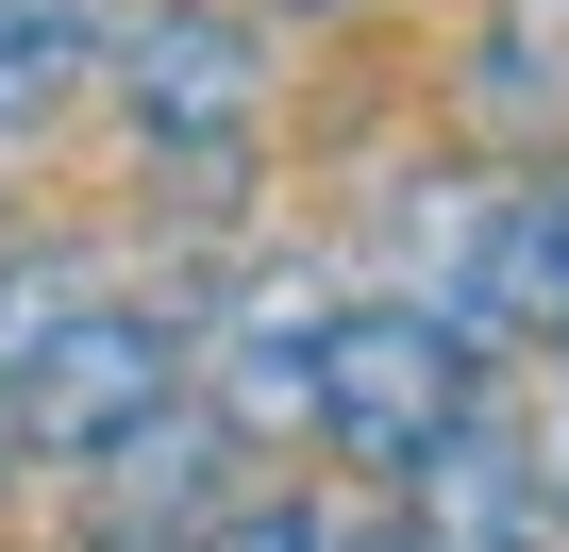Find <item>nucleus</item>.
I'll return each mask as SVG.
<instances>
[{"mask_svg":"<svg viewBox=\"0 0 569 552\" xmlns=\"http://www.w3.org/2000/svg\"><path fill=\"white\" fill-rule=\"evenodd\" d=\"M0 469H18V402H0Z\"/></svg>","mask_w":569,"mask_h":552,"instance_id":"4468645a","label":"nucleus"},{"mask_svg":"<svg viewBox=\"0 0 569 552\" xmlns=\"http://www.w3.org/2000/svg\"><path fill=\"white\" fill-rule=\"evenodd\" d=\"M101 84H118L134 168H168V184H234L251 134H268L251 0H151V18H118V34H101Z\"/></svg>","mask_w":569,"mask_h":552,"instance_id":"f257e3e1","label":"nucleus"},{"mask_svg":"<svg viewBox=\"0 0 569 552\" xmlns=\"http://www.w3.org/2000/svg\"><path fill=\"white\" fill-rule=\"evenodd\" d=\"M184 552H336V519H319V502H268V485H234V502H218Z\"/></svg>","mask_w":569,"mask_h":552,"instance_id":"9d476101","label":"nucleus"},{"mask_svg":"<svg viewBox=\"0 0 569 552\" xmlns=\"http://www.w3.org/2000/svg\"><path fill=\"white\" fill-rule=\"evenodd\" d=\"M386 502H402L436 552H536V535H552V485H536V452H519V402H469Z\"/></svg>","mask_w":569,"mask_h":552,"instance_id":"423d86ee","label":"nucleus"},{"mask_svg":"<svg viewBox=\"0 0 569 552\" xmlns=\"http://www.w3.org/2000/svg\"><path fill=\"white\" fill-rule=\"evenodd\" d=\"M336 552H436L419 519H336Z\"/></svg>","mask_w":569,"mask_h":552,"instance_id":"f8f14e48","label":"nucleus"},{"mask_svg":"<svg viewBox=\"0 0 569 552\" xmlns=\"http://www.w3.org/2000/svg\"><path fill=\"white\" fill-rule=\"evenodd\" d=\"M519 452H536V485H552V519H569V335H552V369H536V402H519Z\"/></svg>","mask_w":569,"mask_h":552,"instance_id":"9b49d317","label":"nucleus"},{"mask_svg":"<svg viewBox=\"0 0 569 552\" xmlns=\"http://www.w3.org/2000/svg\"><path fill=\"white\" fill-rule=\"evenodd\" d=\"M469 101H486V134H552L569 118V0H486Z\"/></svg>","mask_w":569,"mask_h":552,"instance_id":"6e6552de","label":"nucleus"},{"mask_svg":"<svg viewBox=\"0 0 569 552\" xmlns=\"http://www.w3.org/2000/svg\"><path fill=\"white\" fill-rule=\"evenodd\" d=\"M84 302H101V251H18V268H0V385H18Z\"/></svg>","mask_w":569,"mask_h":552,"instance_id":"1a4fd4ad","label":"nucleus"},{"mask_svg":"<svg viewBox=\"0 0 569 552\" xmlns=\"http://www.w3.org/2000/svg\"><path fill=\"white\" fill-rule=\"evenodd\" d=\"M101 0H0V151H18V134H51L84 84H101Z\"/></svg>","mask_w":569,"mask_h":552,"instance_id":"0eeeda50","label":"nucleus"},{"mask_svg":"<svg viewBox=\"0 0 569 552\" xmlns=\"http://www.w3.org/2000/svg\"><path fill=\"white\" fill-rule=\"evenodd\" d=\"M201 335V402L234 419V452H284V435H319V335H336V285L319 268H251V285Z\"/></svg>","mask_w":569,"mask_h":552,"instance_id":"20e7f679","label":"nucleus"},{"mask_svg":"<svg viewBox=\"0 0 569 552\" xmlns=\"http://www.w3.org/2000/svg\"><path fill=\"white\" fill-rule=\"evenodd\" d=\"M101 552H134V535H101Z\"/></svg>","mask_w":569,"mask_h":552,"instance_id":"dca6fc26","label":"nucleus"},{"mask_svg":"<svg viewBox=\"0 0 569 552\" xmlns=\"http://www.w3.org/2000/svg\"><path fill=\"white\" fill-rule=\"evenodd\" d=\"M469 402H486V352H469L436 302H402V285L336 302V335H319V452H352L369 485H402Z\"/></svg>","mask_w":569,"mask_h":552,"instance_id":"f03ea898","label":"nucleus"},{"mask_svg":"<svg viewBox=\"0 0 569 552\" xmlns=\"http://www.w3.org/2000/svg\"><path fill=\"white\" fill-rule=\"evenodd\" d=\"M251 18H336V0H251Z\"/></svg>","mask_w":569,"mask_h":552,"instance_id":"ddd939ff","label":"nucleus"},{"mask_svg":"<svg viewBox=\"0 0 569 552\" xmlns=\"http://www.w3.org/2000/svg\"><path fill=\"white\" fill-rule=\"evenodd\" d=\"M84 502H101V535H134V552H184L218 502H234V419L201 402V385H168L101 469H84Z\"/></svg>","mask_w":569,"mask_h":552,"instance_id":"39448f33","label":"nucleus"},{"mask_svg":"<svg viewBox=\"0 0 569 552\" xmlns=\"http://www.w3.org/2000/svg\"><path fill=\"white\" fill-rule=\"evenodd\" d=\"M168 385H184V319L101 285V302H84V319L18 369V385H0V402H18V469H101V452H118Z\"/></svg>","mask_w":569,"mask_h":552,"instance_id":"7ed1b4c3","label":"nucleus"},{"mask_svg":"<svg viewBox=\"0 0 569 552\" xmlns=\"http://www.w3.org/2000/svg\"><path fill=\"white\" fill-rule=\"evenodd\" d=\"M552 234H569V168H552Z\"/></svg>","mask_w":569,"mask_h":552,"instance_id":"2eb2a0df","label":"nucleus"}]
</instances>
